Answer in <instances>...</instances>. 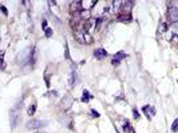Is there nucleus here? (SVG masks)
I'll return each mask as SVG.
<instances>
[{
	"instance_id": "nucleus-11",
	"label": "nucleus",
	"mask_w": 178,
	"mask_h": 133,
	"mask_svg": "<svg viewBox=\"0 0 178 133\" xmlns=\"http://www.w3.org/2000/svg\"><path fill=\"white\" fill-rule=\"evenodd\" d=\"M113 4V11L114 13H117L119 9H120L121 5V2L119 1V0H115L112 3Z\"/></svg>"
},
{
	"instance_id": "nucleus-2",
	"label": "nucleus",
	"mask_w": 178,
	"mask_h": 133,
	"mask_svg": "<svg viewBox=\"0 0 178 133\" xmlns=\"http://www.w3.org/2000/svg\"><path fill=\"white\" fill-rule=\"evenodd\" d=\"M167 16L172 23H178V2H171L167 8Z\"/></svg>"
},
{
	"instance_id": "nucleus-19",
	"label": "nucleus",
	"mask_w": 178,
	"mask_h": 133,
	"mask_svg": "<svg viewBox=\"0 0 178 133\" xmlns=\"http://www.w3.org/2000/svg\"><path fill=\"white\" fill-rule=\"evenodd\" d=\"M133 117H134V118H138V117H139V116H140V115H139V113L138 112V111L137 110H135V109H134V111H133Z\"/></svg>"
},
{
	"instance_id": "nucleus-8",
	"label": "nucleus",
	"mask_w": 178,
	"mask_h": 133,
	"mask_svg": "<svg viewBox=\"0 0 178 133\" xmlns=\"http://www.w3.org/2000/svg\"><path fill=\"white\" fill-rule=\"evenodd\" d=\"M83 9L82 2H74L70 5L71 12L75 13L78 12H82Z\"/></svg>"
},
{
	"instance_id": "nucleus-23",
	"label": "nucleus",
	"mask_w": 178,
	"mask_h": 133,
	"mask_svg": "<svg viewBox=\"0 0 178 133\" xmlns=\"http://www.w3.org/2000/svg\"><path fill=\"white\" fill-rule=\"evenodd\" d=\"M33 133H46V132H44V131H36V132H35Z\"/></svg>"
},
{
	"instance_id": "nucleus-9",
	"label": "nucleus",
	"mask_w": 178,
	"mask_h": 133,
	"mask_svg": "<svg viewBox=\"0 0 178 133\" xmlns=\"http://www.w3.org/2000/svg\"><path fill=\"white\" fill-rule=\"evenodd\" d=\"M107 55V51L102 48H99L94 51V56L97 59L100 60V59H102L105 58Z\"/></svg>"
},
{
	"instance_id": "nucleus-5",
	"label": "nucleus",
	"mask_w": 178,
	"mask_h": 133,
	"mask_svg": "<svg viewBox=\"0 0 178 133\" xmlns=\"http://www.w3.org/2000/svg\"><path fill=\"white\" fill-rule=\"evenodd\" d=\"M10 120H11V124L13 128L17 127V126L19 124L21 118H20L19 114H18V112L17 111V110L16 109L12 110Z\"/></svg>"
},
{
	"instance_id": "nucleus-7",
	"label": "nucleus",
	"mask_w": 178,
	"mask_h": 133,
	"mask_svg": "<svg viewBox=\"0 0 178 133\" xmlns=\"http://www.w3.org/2000/svg\"><path fill=\"white\" fill-rule=\"evenodd\" d=\"M142 111L144 112L145 116L148 117V119L151 120L152 117L154 116L155 114V110L154 107H151L150 105H146L144 107L142 108Z\"/></svg>"
},
{
	"instance_id": "nucleus-10",
	"label": "nucleus",
	"mask_w": 178,
	"mask_h": 133,
	"mask_svg": "<svg viewBox=\"0 0 178 133\" xmlns=\"http://www.w3.org/2000/svg\"><path fill=\"white\" fill-rule=\"evenodd\" d=\"M90 94L88 90H84L83 93V95L82 97V101L83 103H88L90 99Z\"/></svg>"
},
{
	"instance_id": "nucleus-22",
	"label": "nucleus",
	"mask_w": 178,
	"mask_h": 133,
	"mask_svg": "<svg viewBox=\"0 0 178 133\" xmlns=\"http://www.w3.org/2000/svg\"><path fill=\"white\" fill-rule=\"evenodd\" d=\"M47 21L46 20H44V22H42V29L44 30H45V27L47 26Z\"/></svg>"
},
{
	"instance_id": "nucleus-12",
	"label": "nucleus",
	"mask_w": 178,
	"mask_h": 133,
	"mask_svg": "<svg viewBox=\"0 0 178 133\" xmlns=\"http://www.w3.org/2000/svg\"><path fill=\"white\" fill-rule=\"evenodd\" d=\"M123 128L124 131L127 133H135L134 129L132 128V127H131L130 124H128V123L125 124L123 127Z\"/></svg>"
},
{
	"instance_id": "nucleus-17",
	"label": "nucleus",
	"mask_w": 178,
	"mask_h": 133,
	"mask_svg": "<svg viewBox=\"0 0 178 133\" xmlns=\"http://www.w3.org/2000/svg\"><path fill=\"white\" fill-rule=\"evenodd\" d=\"M91 114H92V116H93L94 118H98L100 117V114L99 113L94 110V109H91Z\"/></svg>"
},
{
	"instance_id": "nucleus-1",
	"label": "nucleus",
	"mask_w": 178,
	"mask_h": 133,
	"mask_svg": "<svg viewBox=\"0 0 178 133\" xmlns=\"http://www.w3.org/2000/svg\"><path fill=\"white\" fill-rule=\"evenodd\" d=\"M74 36L77 41L82 44L89 45L92 43L93 41L92 37L88 33V31L83 29L81 30H75L74 32Z\"/></svg>"
},
{
	"instance_id": "nucleus-24",
	"label": "nucleus",
	"mask_w": 178,
	"mask_h": 133,
	"mask_svg": "<svg viewBox=\"0 0 178 133\" xmlns=\"http://www.w3.org/2000/svg\"><path fill=\"white\" fill-rule=\"evenodd\" d=\"M177 83H178V79H177Z\"/></svg>"
},
{
	"instance_id": "nucleus-13",
	"label": "nucleus",
	"mask_w": 178,
	"mask_h": 133,
	"mask_svg": "<svg viewBox=\"0 0 178 133\" xmlns=\"http://www.w3.org/2000/svg\"><path fill=\"white\" fill-rule=\"evenodd\" d=\"M36 111V107L34 105V104H32V105H31L28 110H27V113H28L29 116H33V115L35 114Z\"/></svg>"
},
{
	"instance_id": "nucleus-4",
	"label": "nucleus",
	"mask_w": 178,
	"mask_h": 133,
	"mask_svg": "<svg viewBox=\"0 0 178 133\" xmlns=\"http://www.w3.org/2000/svg\"><path fill=\"white\" fill-rule=\"evenodd\" d=\"M177 36H178V23H172L166 32V38L170 41Z\"/></svg>"
},
{
	"instance_id": "nucleus-16",
	"label": "nucleus",
	"mask_w": 178,
	"mask_h": 133,
	"mask_svg": "<svg viewBox=\"0 0 178 133\" xmlns=\"http://www.w3.org/2000/svg\"><path fill=\"white\" fill-rule=\"evenodd\" d=\"M75 80H76V74L75 73H72V74L71 75V78L69 79V84H70L71 85H74L75 83Z\"/></svg>"
},
{
	"instance_id": "nucleus-14",
	"label": "nucleus",
	"mask_w": 178,
	"mask_h": 133,
	"mask_svg": "<svg viewBox=\"0 0 178 133\" xmlns=\"http://www.w3.org/2000/svg\"><path fill=\"white\" fill-rule=\"evenodd\" d=\"M171 129L173 132H177L178 131V118H176L173 123L172 124V127H171Z\"/></svg>"
},
{
	"instance_id": "nucleus-21",
	"label": "nucleus",
	"mask_w": 178,
	"mask_h": 133,
	"mask_svg": "<svg viewBox=\"0 0 178 133\" xmlns=\"http://www.w3.org/2000/svg\"><path fill=\"white\" fill-rule=\"evenodd\" d=\"M100 19L101 18H98V19H97V21H96V28H97V29H99L100 26H101V23H102V21Z\"/></svg>"
},
{
	"instance_id": "nucleus-15",
	"label": "nucleus",
	"mask_w": 178,
	"mask_h": 133,
	"mask_svg": "<svg viewBox=\"0 0 178 133\" xmlns=\"http://www.w3.org/2000/svg\"><path fill=\"white\" fill-rule=\"evenodd\" d=\"M45 36L48 38L51 37L52 35H53V31H52L51 28L47 27V29L45 30Z\"/></svg>"
},
{
	"instance_id": "nucleus-20",
	"label": "nucleus",
	"mask_w": 178,
	"mask_h": 133,
	"mask_svg": "<svg viewBox=\"0 0 178 133\" xmlns=\"http://www.w3.org/2000/svg\"><path fill=\"white\" fill-rule=\"evenodd\" d=\"M1 11L3 12V13L4 14V15H8V9H7V8H5V7H4V6H2V7H1Z\"/></svg>"
},
{
	"instance_id": "nucleus-18",
	"label": "nucleus",
	"mask_w": 178,
	"mask_h": 133,
	"mask_svg": "<svg viewBox=\"0 0 178 133\" xmlns=\"http://www.w3.org/2000/svg\"><path fill=\"white\" fill-rule=\"evenodd\" d=\"M129 16L127 15H121L120 17H119V20H121V21H127L129 19Z\"/></svg>"
},
{
	"instance_id": "nucleus-6",
	"label": "nucleus",
	"mask_w": 178,
	"mask_h": 133,
	"mask_svg": "<svg viewBox=\"0 0 178 133\" xmlns=\"http://www.w3.org/2000/svg\"><path fill=\"white\" fill-rule=\"evenodd\" d=\"M127 55L125 54L124 52L120 51L118 52L117 53H116L113 56V59L111 60V64L115 66H117L120 64V62L124 59V58L126 57Z\"/></svg>"
},
{
	"instance_id": "nucleus-3",
	"label": "nucleus",
	"mask_w": 178,
	"mask_h": 133,
	"mask_svg": "<svg viewBox=\"0 0 178 133\" xmlns=\"http://www.w3.org/2000/svg\"><path fill=\"white\" fill-rule=\"evenodd\" d=\"M48 123V121L46 120L32 119L26 122V127L29 130H36L47 127Z\"/></svg>"
}]
</instances>
